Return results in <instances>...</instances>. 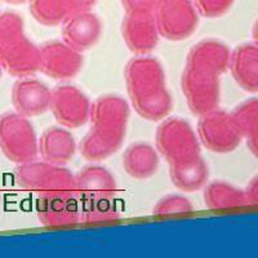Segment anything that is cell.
Here are the masks:
<instances>
[{
    "label": "cell",
    "instance_id": "28",
    "mask_svg": "<svg viewBox=\"0 0 258 258\" xmlns=\"http://www.w3.org/2000/svg\"><path fill=\"white\" fill-rule=\"evenodd\" d=\"M3 2L8 4H13V6H21V4L26 3L27 0H3Z\"/></svg>",
    "mask_w": 258,
    "mask_h": 258
},
{
    "label": "cell",
    "instance_id": "12",
    "mask_svg": "<svg viewBox=\"0 0 258 258\" xmlns=\"http://www.w3.org/2000/svg\"><path fill=\"white\" fill-rule=\"evenodd\" d=\"M83 68V56L79 50L64 41H48L40 47L41 73L56 80L73 79Z\"/></svg>",
    "mask_w": 258,
    "mask_h": 258
},
{
    "label": "cell",
    "instance_id": "26",
    "mask_svg": "<svg viewBox=\"0 0 258 258\" xmlns=\"http://www.w3.org/2000/svg\"><path fill=\"white\" fill-rule=\"evenodd\" d=\"M200 16L207 18H217L229 12L234 0H194Z\"/></svg>",
    "mask_w": 258,
    "mask_h": 258
},
{
    "label": "cell",
    "instance_id": "8",
    "mask_svg": "<svg viewBox=\"0 0 258 258\" xmlns=\"http://www.w3.org/2000/svg\"><path fill=\"white\" fill-rule=\"evenodd\" d=\"M154 16L160 36L172 41L187 39L199 24L194 0H158Z\"/></svg>",
    "mask_w": 258,
    "mask_h": 258
},
{
    "label": "cell",
    "instance_id": "11",
    "mask_svg": "<svg viewBox=\"0 0 258 258\" xmlns=\"http://www.w3.org/2000/svg\"><path fill=\"white\" fill-rule=\"evenodd\" d=\"M121 35L128 49L137 56H147L153 52L160 36L154 11L126 12L121 25Z\"/></svg>",
    "mask_w": 258,
    "mask_h": 258
},
{
    "label": "cell",
    "instance_id": "2",
    "mask_svg": "<svg viewBox=\"0 0 258 258\" xmlns=\"http://www.w3.org/2000/svg\"><path fill=\"white\" fill-rule=\"evenodd\" d=\"M125 85L133 109L144 119L159 121L172 110V96L165 84L160 62L149 56H137L125 68Z\"/></svg>",
    "mask_w": 258,
    "mask_h": 258
},
{
    "label": "cell",
    "instance_id": "17",
    "mask_svg": "<svg viewBox=\"0 0 258 258\" xmlns=\"http://www.w3.org/2000/svg\"><path fill=\"white\" fill-rule=\"evenodd\" d=\"M97 0H30V12L34 20L44 26H58L69 17L89 12Z\"/></svg>",
    "mask_w": 258,
    "mask_h": 258
},
{
    "label": "cell",
    "instance_id": "10",
    "mask_svg": "<svg viewBox=\"0 0 258 258\" xmlns=\"http://www.w3.org/2000/svg\"><path fill=\"white\" fill-rule=\"evenodd\" d=\"M92 103L80 89L73 85H61L52 91L50 107L53 116L64 128L84 125L91 116Z\"/></svg>",
    "mask_w": 258,
    "mask_h": 258
},
{
    "label": "cell",
    "instance_id": "24",
    "mask_svg": "<svg viewBox=\"0 0 258 258\" xmlns=\"http://www.w3.org/2000/svg\"><path fill=\"white\" fill-rule=\"evenodd\" d=\"M120 218V213L111 199L83 202L80 221L85 223H111Z\"/></svg>",
    "mask_w": 258,
    "mask_h": 258
},
{
    "label": "cell",
    "instance_id": "15",
    "mask_svg": "<svg viewBox=\"0 0 258 258\" xmlns=\"http://www.w3.org/2000/svg\"><path fill=\"white\" fill-rule=\"evenodd\" d=\"M117 191L116 182L111 172L98 165H89L75 174L74 192L83 202L112 199Z\"/></svg>",
    "mask_w": 258,
    "mask_h": 258
},
{
    "label": "cell",
    "instance_id": "4",
    "mask_svg": "<svg viewBox=\"0 0 258 258\" xmlns=\"http://www.w3.org/2000/svg\"><path fill=\"white\" fill-rule=\"evenodd\" d=\"M16 181L22 190L44 195H69L74 194L75 176L63 165L48 161L32 160L18 165Z\"/></svg>",
    "mask_w": 258,
    "mask_h": 258
},
{
    "label": "cell",
    "instance_id": "13",
    "mask_svg": "<svg viewBox=\"0 0 258 258\" xmlns=\"http://www.w3.org/2000/svg\"><path fill=\"white\" fill-rule=\"evenodd\" d=\"M36 216L47 227H68L80 221L79 203L74 194L44 195L36 203Z\"/></svg>",
    "mask_w": 258,
    "mask_h": 258
},
{
    "label": "cell",
    "instance_id": "27",
    "mask_svg": "<svg viewBox=\"0 0 258 258\" xmlns=\"http://www.w3.org/2000/svg\"><path fill=\"white\" fill-rule=\"evenodd\" d=\"M158 0H121L126 12L133 11H154Z\"/></svg>",
    "mask_w": 258,
    "mask_h": 258
},
{
    "label": "cell",
    "instance_id": "7",
    "mask_svg": "<svg viewBox=\"0 0 258 258\" xmlns=\"http://www.w3.org/2000/svg\"><path fill=\"white\" fill-rule=\"evenodd\" d=\"M156 147L169 165L199 158V137L190 124L179 117L165 119L156 131Z\"/></svg>",
    "mask_w": 258,
    "mask_h": 258
},
{
    "label": "cell",
    "instance_id": "23",
    "mask_svg": "<svg viewBox=\"0 0 258 258\" xmlns=\"http://www.w3.org/2000/svg\"><path fill=\"white\" fill-rule=\"evenodd\" d=\"M241 137L246 140L250 151L258 156V100L244 102L234 112Z\"/></svg>",
    "mask_w": 258,
    "mask_h": 258
},
{
    "label": "cell",
    "instance_id": "14",
    "mask_svg": "<svg viewBox=\"0 0 258 258\" xmlns=\"http://www.w3.org/2000/svg\"><path fill=\"white\" fill-rule=\"evenodd\" d=\"M52 91L40 80L25 77L13 84L12 102L16 111L26 117L44 114L50 107Z\"/></svg>",
    "mask_w": 258,
    "mask_h": 258
},
{
    "label": "cell",
    "instance_id": "29",
    "mask_svg": "<svg viewBox=\"0 0 258 258\" xmlns=\"http://www.w3.org/2000/svg\"><path fill=\"white\" fill-rule=\"evenodd\" d=\"M2 70H3V68H2V64H0V78H2Z\"/></svg>",
    "mask_w": 258,
    "mask_h": 258
},
{
    "label": "cell",
    "instance_id": "19",
    "mask_svg": "<svg viewBox=\"0 0 258 258\" xmlns=\"http://www.w3.org/2000/svg\"><path fill=\"white\" fill-rule=\"evenodd\" d=\"M123 165L126 174L136 179H147L159 168V154L146 142H136L125 150Z\"/></svg>",
    "mask_w": 258,
    "mask_h": 258
},
{
    "label": "cell",
    "instance_id": "18",
    "mask_svg": "<svg viewBox=\"0 0 258 258\" xmlns=\"http://www.w3.org/2000/svg\"><path fill=\"white\" fill-rule=\"evenodd\" d=\"M77 142L64 128L47 129L39 138V154L43 160L57 165L68 164L77 154Z\"/></svg>",
    "mask_w": 258,
    "mask_h": 258
},
{
    "label": "cell",
    "instance_id": "25",
    "mask_svg": "<svg viewBox=\"0 0 258 258\" xmlns=\"http://www.w3.org/2000/svg\"><path fill=\"white\" fill-rule=\"evenodd\" d=\"M194 207L191 202L181 195H168L156 203L154 207L155 216H174V214H186L192 212Z\"/></svg>",
    "mask_w": 258,
    "mask_h": 258
},
{
    "label": "cell",
    "instance_id": "20",
    "mask_svg": "<svg viewBox=\"0 0 258 258\" xmlns=\"http://www.w3.org/2000/svg\"><path fill=\"white\" fill-rule=\"evenodd\" d=\"M229 68L245 91H258V47L241 45L230 57Z\"/></svg>",
    "mask_w": 258,
    "mask_h": 258
},
{
    "label": "cell",
    "instance_id": "5",
    "mask_svg": "<svg viewBox=\"0 0 258 258\" xmlns=\"http://www.w3.org/2000/svg\"><path fill=\"white\" fill-rule=\"evenodd\" d=\"M0 150L17 165L36 160L39 140L29 117L17 111L0 115Z\"/></svg>",
    "mask_w": 258,
    "mask_h": 258
},
{
    "label": "cell",
    "instance_id": "6",
    "mask_svg": "<svg viewBox=\"0 0 258 258\" xmlns=\"http://www.w3.org/2000/svg\"><path fill=\"white\" fill-rule=\"evenodd\" d=\"M220 75L204 64L186 63L182 73L181 87L188 110L197 116L217 109L220 102Z\"/></svg>",
    "mask_w": 258,
    "mask_h": 258
},
{
    "label": "cell",
    "instance_id": "1",
    "mask_svg": "<svg viewBox=\"0 0 258 258\" xmlns=\"http://www.w3.org/2000/svg\"><path fill=\"white\" fill-rule=\"evenodd\" d=\"M129 115L128 102L121 97L107 94L94 101L89 116L91 131L79 145L83 158L100 161L114 155L124 142Z\"/></svg>",
    "mask_w": 258,
    "mask_h": 258
},
{
    "label": "cell",
    "instance_id": "3",
    "mask_svg": "<svg viewBox=\"0 0 258 258\" xmlns=\"http://www.w3.org/2000/svg\"><path fill=\"white\" fill-rule=\"evenodd\" d=\"M0 64L17 78L40 70V47L27 38L24 18L12 11L0 13Z\"/></svg>",
    "mask_w": 258,
    "mask_h": 258
},
{
    "label": "cell",
    "instance_id": "9",
    "mask_svg": "<svg viewBox=\"0 0 258 258\" xmlns=\"http://www.w3.org/2000/svg\"><path fill=\"white\" fill-rule=\"evenodd\" d=\"M198 137L204 147L213 153L223 154L238 146L241 135L234 115L214 109L199 116Z\"/></svg>",
    "mask_w": 258,
    "mask_h": 258
},
{
    "label": "cell",
    "instance_id": "16",
    "mask_svg": "<svg viewBox=\"0 0 258 258\" xmlns=\"http://www.w3.org/2000/svg\"><path fill=\"white\" fill-rule=\"evenodd\" d=\"M101 34V20L91 11L71 16L62 24L63 41L80 53L93 48L100 40Z\"/></svg>",
    "mask_w": 258,
    "mask_h": 258
},
{
    "label": "cell",
    "instance_id": "22",
    "mask_svg": "<svg viewBox=\"0 0 258 258\" xmlns=\"http://www.w3.org/2000/svg\"><path fill=\"white\" fill-rule=\"evenodd\" d=\"M204 202L211 209H225L244 206L248 199L243 191L226 182L216 181L208 185L204 191Z\"/></svg>",
    "mask_w": 258,
    "mask_h": 258
},
{
    "label": "cell",
    "instance_id": "21",
    "mask_svg": "<svg viewBox=\"0 0 258 258\" xmlns=\"http://www.w3.org/2000/svg\"><path fill=\"white\" fill-rule=\"evenodd\" d=\"M169 176L178 190L186 192L198 191L208 181V167L202 156L181 164L169 165Z\"/></svg>",
    "mask_w": 258,
    "mask_h": 258
}]
</instances>
